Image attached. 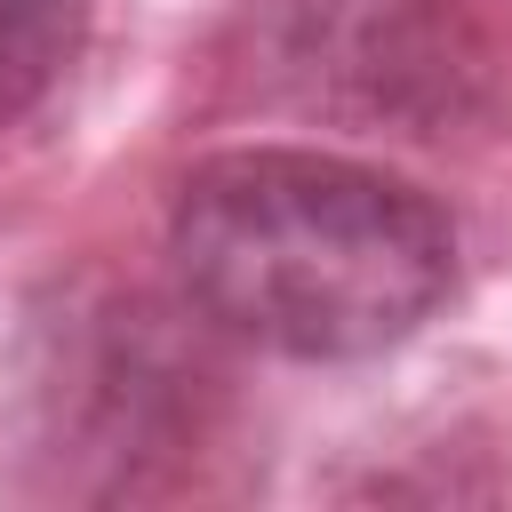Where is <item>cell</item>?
Instances as JSON below:
<instances>
[{
  "instance_id": "cell-1",
  "label": "cell",
  "mask_w": 512,
  "mask_h": 512,
  "mask_svg": "<svg viewBox=\"0 0 512 512\" xmlns=\"http://www.w3.org/2000/svg\"><path fill=\"white\" fill-rule=\"evenodd\" d=\"M184 304L280 360H376L456 288V216L344 152L240 144L200 160L168 208Z\"/></svg>"
},
{
  "instance_id": "cell-2",
  "label": "cell",
  "mask_w": 512,
  "mask_h": 512,
  "mask_svg": "<svg viewBox=\"0 0 512 512\" xmlns=\"http://www.w3.org/2000/svg\"><path fill=\"white\" fill-rule=\"evenodd\" d=\"M96 0H0V120H24L80 56Z\"/></svg>"
}]
</instances>
